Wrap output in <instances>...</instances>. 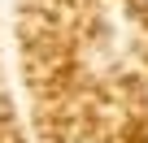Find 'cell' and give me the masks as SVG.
I'll list each match as a JSON object with an SVG mask.
<instances>
[]
</instances>
